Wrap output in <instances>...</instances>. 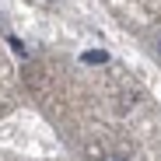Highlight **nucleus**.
<instances>
[{
	"label": "nucleus",
	"mask_w": 161,
	"mask_h": 161,
	"mask_svg": "<svg viewBox=\"0 0 161 161\" xmlns=\"http://www.w3.org/2000/svg\"><path fill=\"white\" fill-rule=\"evenodd\" d=\"M80 60H84V63H109V53H102V49H88Z\"/></svg>",
	"instance_id": "obj_1"
},
{
	"label": "nucleus",
	"mask_w": 161,
	"mask_h": 161,
	"mask_svg": "<svg viewBox=\"0 0 161 161\" xmlns=\"http://www.w3.org/2000/svg\"><path fill=\"white\" fill-rule=\"evenodd\" d=\"M105 161H123V158H119V154H109V158H105Z\"/></svg>",
	"instance_id": "obj_2"
},
{
	"label": "nucleus",
	"mask_w": 161,
	"mask_h": 161,
	"mask_svg": "<svg viewBox=\"0 0 161 161\" xmlns=\"http://www.w3.org/2000/svg\"><path fill=\"white\" fill-rule=\"evenodd\" d=\"M158 56H161V42H158Z\"/></svg>",
	"instance_id": "obj_3"
}]
</instances>
